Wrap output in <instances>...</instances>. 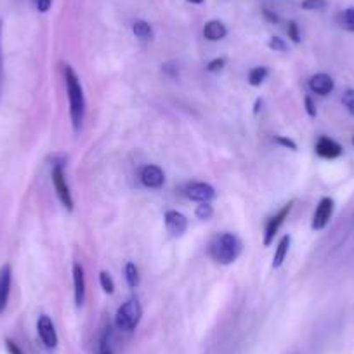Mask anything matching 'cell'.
Segmentation results:
<instances>
[{
	"instance_id": "6da1fadb",
	"label": "cell",
	"mask_w": 354,
	"mask_h": 354,
	"mask_svg": "<svg viewBox=\"0 0 354 354\" xmlns=\"http://www.w3.org/2000/svg\"><path fill=\"white\" fill-rule=\"evenodd\" d=\"M63 75H64V84H66L68 101H70L71 124H73L75 132H78L85 120L84 88H82L80 78H78V75L75 73V70L70 66V64H63Z\"/></svg>"
},
{
	"instance_id": "7a4b0ae2",
	"label": "cell",
	"mask_w": 354,
	"mask_h": 354,
	"mask_svg": "<svg viewBox=\"0 0 354 354\" xmlns=\"http://www.w3.org/2000/svg\"><path fill=\"white\" fill-rule=\"evenodd\" d=\"M241 240L233 233H221L210 241L209 255L214 262L221 266H230L240 257Z\"/></svg>"
},
{
	"instance_id": "3957f363",
	"label": "cell",
	"mask_w": 354,
	"mask_h": 354,
	"mask_svg": "<svg viewBox=\"0 0 354 354\" xmlns=\"http://www.w3.org/2000/svg\"><path fill=\"white\" fill-rule=\"evenodd\" d=\"M142 318V308L138 299H129L120 308L117 309L115 315V328L122 333H132L138 328L139 322Z\"/></svg>"
},
{
	"instance_id": "277c9868",
	"label": "cell",
	"mask_w": 354,
	"mask_h": 354,
	"mask_svg": "<svg viewBox=\"0 0 354 354\" xmlns=\"http://www.w3.org/2000/svg\"><path fill=\"white\" fill-rule=\"evenodd\" d=\"M50 177H53V185L57 193V198L61 200V203H63L64 209H66L68 212H73L75 202H73V196H71L70 186H68L66 176H64V162L54 163Z\"/></svg>"
},
{
	"instance_id": "5b68a950",
	"label": "cell",
	"mask_w": 354,
	"mask_h": 354,
	"mask_svg": "<svg viewBox=\"0 0 354 354\" xmlns=\"http://www.w3.org/2000/svg\"><path fill=\"white\" fill-rule=\"evenodd\" d=\"M294 203H295L294 200H290L288 203H285V205L281 207V209L278 210V212L274 214L270 221H268V224H266V230H264V247H270V245L273 243L274 236L278 234L280 227L283 226L285 221H287L288 216H290L292 209H294Z\"/></svg>"
},
{
	"instance_id": "8992f818",
	"label": "cell",
	"mask_w": 354,
	"mask_h": 354,
	"mask_svg": "<svg viewBox=\"0 0 354 354\" xmlns=\"http://www.w3.org/2000/svg\"><path fill=\"white\" fill-rule=\"evenodd\" d=\"M333 200L330 196H325V198L319 200L318 207H316L315 214H313V223H311V230L313 231H322L325 230L326 224L330 223L333 214Z\"/></svg>"
},
{
	"instance_id": "52a82bcc",
	"label": "cell",
	"mask_w": 354,
	"mask_h": 354,
	"mask_svg": "<svg viewBox=\"0 0 354 354\" xmlns=\"http://www.w3.org/2000/svg\"><path fill=\"white\" fill-rule=\"evenodd\" d=\"M37 332H39L40 340L47 349H56L57 347V332L53 319L47 315H40L37 319Z\"/></svg>"
},
{
	"instance_id": "ba28073f",
	"label": "cell",
	"mask_w": 354,
	"mask_h": 354,
	"mask_svg": "<svg viewBox=\"0 0 354 354\" xmlns=\"http://www.w3.org/2000/svg\"><path fill=\"white\" fill-rule=\"evenodd\" d=\"M186 196H188L189 200H193V202L210 203L212 200H216L217 193L216 189L210 185H207V183H192V185L186 188Z\"/></svg>"
},
{
	"instance_id": "9c48e42d",
	"label": "cell",
	"mask_w": 354,
	"mask_h": 354,
	"mask_svg": "<svg viewBox=\"0 0 354 354\" xmlns=\"http://www.w3.org/2000/svg\"><path fill=\"white\" fill-rule=\"evenodd\" d=\"M141 183L149 189H160L165 183V174L158 165H145L141 169Z\"/></svg>"
},
{
	"instance_id": "30bf717a",
	"label": "cell",
	"mask_w": 354,
	"mask_h": 354,
	"mask_svg": "<svg viewBox=\"0 0 354 354\" xmlns=\"http://www.w3.org/2000/svg\"><path fill=\"white\" fill-rule=\"evenodd\" d=\"M165 227L172 236H183L188 230V219H186L185 214L177 212V210H167Z\"/></svg>"
},
{
	"instance_id": "8fae6325",
	"label": "cell",
	"mask_w": 354,
	"mask_h": 354,
	"mask_svg": "<svg viewBox=\"0 0 354 354\" xmlns=\"http://www.w3.org/2000/svg\"><path fill=\"white\" fill-rule=\"evenodd\" d=\"M316 155L322 156V158L325 160H335L339 158L340 155H342V146L339 145L337 141H333V139L326 138V136H322V138L316 141Z\"/></svg>"
},
{
	"instance_id": "7c38bea8",
	"label": "cell",
	"mask_w": 354,
	"mask_h": 354,
	"mask_svg": "<svg viewBox=\"0 0 354 354\" xmlns=\"http://www.w3.org/2000/svg\"><path fill=\"white\" fill-rule=\"evenodd\" d=\"M11 283H12V270L11 266L6 264L0 270V315L6 311L11 295Z\"/></svg>"
},
{
	"instance_id": "4fadbf2b",
	"label": "cell",
	"mask_w": 354,
	"mask_h": 354,
	"mask_svg": "<svg viewBox=\"0 0 354 354\" xmlns=\"http://www.w3.org/2000/svg\"><path fill=\"white\" fill-rule=\"evenodd\" d=\"M309 91L318 96H328L333 91V78L326 73H316L308 82Z\"/></svg>"
},
{
	"instance_id": "5bb4252c",
	"label": "cell",
	"mask_w": 354,
	"mask_h": 354,
	"mask_svg": "<svg viewBox=\"0 0 354 354\" xmlns=\"http://www.w3.org/2000/svg\"><path fill=\"white\" fill-rule=\"evenodd\" d=\"M73 290H75V306L82 308L85 302V274L80 264H73Z\"/></svg>"
},
{
	"instance_id": "9a60e30c",
	"label": "cell",
	"mask_w": 354,
	"mask_h": 354,
	"mask_svg": "<svg viewBox=\"0 0 354 354\" xmlns=\"http://www.w3.org/2000/svg\"><path fill=\"white\" fill-rule=\"evenodd\" d=\"M226 35V25H224L223 21H219V19H212V21H209L203 26V37H205L209 42H219V40H223Z\"/></svg>"
},
{
	"instance_id": "2e32d148",
	"label": "cell",
	"mask_w": 354,
	"mask_h": 354,
	"mask_svg": "<svg viewBox=\"0 0 354 354\" xmlns=\"http://www.w3.org/2000/svg\"><path fill=\"white\" fill-rule=\"evenodd\" d=\"M96 354H113V330H111L110 325L104 326L103 332H101Z\"/></svg>"
},
{
	"instance_id": "e0dca14e",
	"label": "cell",
	"mask_w": 354,
	"mask_h": 354,
	"mask_svg": "<svg viewBox=\"0 0 354 354\" xmlns=\"http://www.w3.org/2000/svg\"><path fill=\"white\" fill-rule=\"evenodd\" d=\"M290 243H292L290 234H285V236L278 241L277 252H274V255H273V270L281 268V264H283L285 257H287V254H288V248H290Z\"/></svg>"
},
{
	"instance_id": "ac0fdd59",
	"label": "cell",
	"mask_w": 354,
	"mask_h": 354,
	"mask_svg": "<svg viewBox=\"0 0 354 354\" xmlns=\"http://www.w3.org/2000/svg\"><path fill=\"white\" fill-rule=\"evenodd\" d=\"M132 32H134L136 39H139L141 42H151L153 40V28L148 21H142V19L136 21L132 25Z\"/></svg>"
},
{
	"instance_id": "d6986e66",
	"label": "cell",
	"mask_w": 354,
	"mask_h": 354,
	"mask_svg": "<svg viewBox=\"0 0 354 354\" xmlns=\"http://www.w3.org/2000/svg\"><path fill=\"white\" fill-rule=\"evenodd\" d=\"M270 75V68L268 66H255L248 71V84L252 87H259V85L264 84V80Z\"/></svg>"
},
{
	"instance_id": "ffe728a7",
	"label": "cell",
	"mask_w": 354,
	"mask_h": 354,
	"mask_svg": "<svg viewBox=\"0 0 354 354\" xmlns=\"http://www.w3.org/2000/svg\"><path fill=\"white\" fill-rule=\"evenodd\" d=\"M125 280H127V285L131 288H136L139 285V281H141L138 266L134 262H127V266H125Z\"/></svg>"
},
{
	"instance_id": "44dd1931",
	"label": "cell",
	"mask_w": 354,
	"mask_h": 354,
	"mask_svg": "<svg viewBox=\"0 0 354 354\" xmlns=\"http://www.w3.org/2000/svg\"><path fill=\"white\" fill-rule=\"evenodd\" d=\"M337 21H339V25L342 26L344 30H347V32H354V8L344 9V11L339 15V18H337Z\"/></svg>"
},
{
	"instance_id": "7402d4cb",
	"label": "cell",
	"mask_w": 354,
	"mask_h": 354,
	"mask_svg": "<svg viewBox=\"0 0 354 354\" xmlns=\"http://www.w3.org/2000/svg\"><path fill=\"white\" fill-rule=\"evenodd\" d=\"M100 283L106 294L111 295L115 292V281H113V278L110 277V273H106V271H101L100 273Z\"/></svg>"
},
{
	"instance_id": "603a6c76",
	"label": "cell",
	"mask_w": 354,
	"mask_h": 354,
	"mask_svg": "<svg viewBox=\"0 0 354 354\" xmlns=\"http://www.w3.org/2000/svg\"><path fill=\"white\" fill-rule=\"evenodd\" d=\"M195 216L198 217L200 221H209L210 217L214 216V209L210 203H200L195 210Z\"/></svg>"
},
{
	"instance_id": "cb8c5ba5",
	"label": "cell",
	"mask_w": 354,
	"mask_h": 354,
	"mask_svg": "<svg viewBox=\"0 0 354 354\" xmlns=\"http://www.w3.org/2000/svg\"><path fill=\"white\" fill-rule=\"evenodd\" d=\"M301 6L306 11H323L326 8V0H302Z\"/></svg>"
},
{
	"instance_id": "d4e9b609",
	"label": "cell",
	"mask_w": 354,
	"mask_h": 354,
	"mask_svg": "<svg viewBox=\"0 0 354 354\" xmlns=\"http://www.w3.org/2000/svg\"><path fill=\"white\" fill-rule=\"evenodd\" d=\"M342 104L347 111L354 117V88H347L342 94Z\"/></svg>"
},
{
	"instance_id": "484cf974",
	"label": "cell",
	"mask_w": 354,
	"mask_h": 354,
	"mask_svg": "<svg viewBox=\"0 0 354 354\" xmlns=\"http://www.w3.org/2000/svg\"><path fill=\"white\" fill-rule=\"evenodd\" d=\"M268 47L271 50H274V53H287V44L280 37H271L270 42H268Z\"/></svg>"
},
{
	"instance_id": "4316f807",
	"label": "cell",
	"mask_w": 354,
	"mask_h": 354,
	"mask_svg": "<svg viewBox=\"0 0 354 354\" xmlns=\"http://www.w3.org/2000/svg\"><path fill=\"white\" fill-rule=\"evenodd\" d=\"M224 66H226V57H216V59H212L207 64V71H210V73H219V71L224 70Z\"/></svg>"
},
{
	"instance_id": "83f0119b",
	"label": "cell",
	"mask_w": 354,
	"mask_h": 354,
	"mask_svg": "<svg viewBox=\"0 0 354 354\" xmlns=\"http://www.w3.org/2000/svg\"><path fill=\"white\" fill-rule=\"evenodd\" d=\"M288 39L294 44H301V30H299V25L295 21H288Z\"/></svg>"
},
{
	"instance_id": "f1b7e54d",
	"label": "cell",
	"mask_w": 354,
	"mask_h": 354,
	"mask_svg": "<svg viewBox=\"0 0 354 354\" xmlns=\"http://www.w3.org/2000/svg\"><path fill=\"white\" fill-rule=\"evenodd\" d=\"M2 32H4V23L0 19V96H2V84H4V56H2Z\"/></svg>"
},
{
	"instance_id": "f546056e",
	"label": "cell",
	"mask_w": 354,
	"mask_h": 354,
	"mask_svg": "<svg viewBox=\"0 0 354 354\" xmlns=\"http://www.w3.org/2000/svg\"><path fill=\"white\" fill-rule=\"evenodd\" d=\"M274 142L280 146H283V148L292 149V151H297V142L292 141L290 138H285V136H277V138H274Z\"/></svg>"
},
{
	"instance_id": "4dcf8cb0",
	"label": "cell",
	"mask_w": 354,
	"mask_h": 354,
	"mask_svg": "<svg viewBox=\"0 0 354 354\" xmlns=\"http://www.w3.org/2000/svg\"><path fill=\"white\" fill-rule=\"evenodd\" d=\"M6 349H8L9 354H25V353H23L21 347H19L18 344H16L15 340H11V339H6Z\"/></svg>"
},
{
	"instance_id": "1f68e13d",
	"label": "cell",
	"mask_w": 354,
	"mask_h": 354,
	"mask_svg": "<svg viewBox=\"0 0 354 354\" xmlns=\"http://www.w3.org/2000/svg\"><path fill=\"white\" fill-rule=\"evenodd\" d=\"M53 6V0H35V8L39 12H47Z\"/></svg>"
},
{
	"instance_id": "d6a6232c",
	"label": "cell",
	"mask_w": 354,
	"mask_h": 354,
	"mask_svg": "<svg viewBox=\"0 0 354 354\" xmlns=\"http://www.w3.org/2000/svg\"><path fill=\"white\" fill-rule=\"evenodd\" d=\"M304 104H306V111H308V115L311 118H315L316 117V106H315V103H313V100L309 96H306V100H304Z\"/></svg>"
},
{
	"instance_id": "836d02e7",
	"label": "cell",
	"mask_w": 354,
	"mask_h": 354,
	"mask_svg": "<svg viewBox=\"0 0 354 354\" xmlns=\"http://www.w3.org/2000/svg\"><path fill=\"white\" fill-rule=\"evenodd\" d=\"M262 15H264V18L268 19V21L273 23V25H277V23H280V18H278L277 12L270 11V9H264V11H262Z\"/></svg>"
},
{
	"instance_id": "e575fe53",
	"label": "cell",
	"mask_w": 354,
	"mask_h": 354,
	"mask_svg": "<svg viewBox=\"0 0 354 354\" xmlns=\"http://www.w3.org/2000/svg\"><path fill=\"white\" fill-rule=\"evenodd\" d=\"M261 106H262V100L255 101V108H254V113H255V115L259 113V110H261Z\"/></svg>"
},
{
	"instance_id": "d590c367",
	"label": "cell",
	"mask_w": 354,
	"mask_h": 354,
	"mask_svg": "<svg viewBox=\"0 0 354 354\" xmlns=\"http://www.w3.org/2000/svg\"><path fill=\"white\" fill-rule=\"evenodd\" d=\"M188 2H192V4H196V6L203 4V0H188Z\"/></svg>"
},
{
	"instance_id": "8d00e7d4",
	"label": "cell",
	"mask_w": 354,
	"mask_h": 354,
	"mask_svg": "<svg viewBox=\"0 0 354 354\" xmlns=\"http://www.w3.org/2000/svg\"><path fill=\"white\" fill-rule=\"evenodd\" d=\"M353 145H354V138H353Z\"/></svg>"
}]
</instances>
